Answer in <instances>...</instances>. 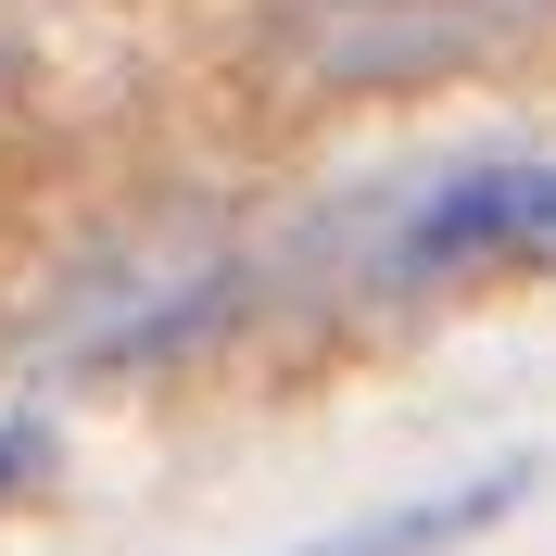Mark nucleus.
Instances as JSON below:
<instances>
[{
    "mask_svg": "<svg viewBox=\"0 0 556 556\" xmlns=\"http://www.w3.org/2000/svg\"><path fill=\"white\" fill-rule=\"evenodd\" d=\"M38 468H51V430H26V417H0V506H13V493H26Z\"/></svg>",
    "mask_w": 556,
    "mask_h": 556,
    "instance_id": "39448f33",
    "label": "nucleus"
},
{
    "mask_svg": "<svg viewBox=\"0 0 556 556\" xmlns=\"http://www.w3.org/2000/svg\"><path fill=\"white\" fill-rule=\"evenodd\" d=\"M215 316H228V241H190V228H139L114 241V266L76 278V304L38 329V354H64V367H152V354L203 342Z\"/></svg>",
    "mask_w": 556,
    "mask_h": 556,
    "instance_id": "f257e3e1",
    "label": "nucleus"
},
{
    "mask_svg": "<svg viewBox=\"0 0 556 556\" xmlns=\"http://www.w3.org/2000/svg\"><path fill=\"white\" fill-rule=\"evenodd\" d=\"M531 481H544V468H531V455H506V468H468V481L417 493V506H380V519L329 531V544H291V556H455L468 531H493V519H506Z\"/></svg>",
    "mask_w": 556,
    "mask_h": 556,
    "instance_id": "20e7f679",
    "label": "nucleus"
},
{
    "mask_svg": "<svg viewBox=\"0 0 556 556\" xmlns=\"http://www.w3.org/2000/svg\"><path fill=\"white\" fill-rule=\"evenodd\" d=\"M481 266H556V165H481L380 241V278H481Z\"/></svg>",
    "mask_w": 556,
    "mask_h": 556,
    "instance_id": "7ed1b4c3",
    "label": "nucleus"
},
{
    "mask_svg": "<svg viewBox=\"0 0 556 556\" xmlns=\"http://www.w3.org/2000/svg\"><path fill=\"white\" fill-rule=\"evenodd\" d=\"M544 0H291L278 38L316 89H430L531 26Z\"/></svg>",
    "mask_w": 556,
    "mask_h": 556,
    "instance_id": "f03ea898",
    "label": "nucleus"
}]
</instances>
